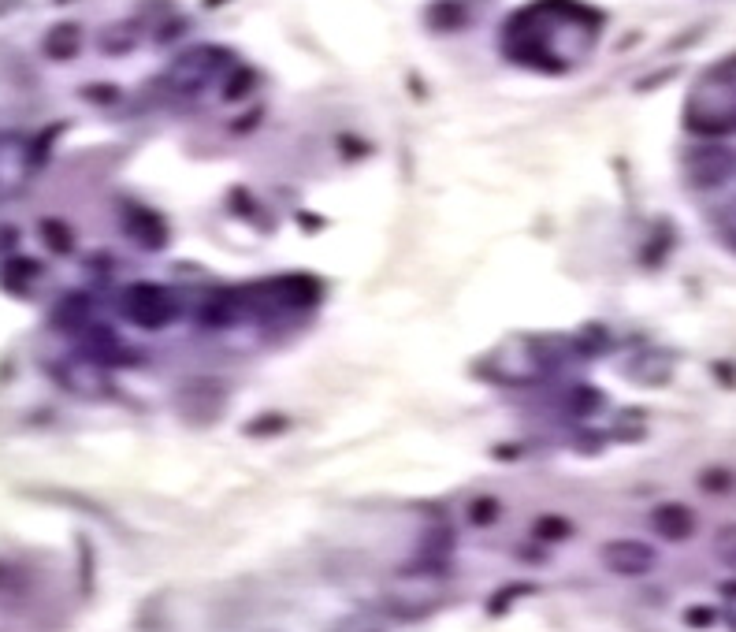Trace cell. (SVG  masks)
<instances>
[{
    "instance_id": "1",
    "label": "cell",
    "mask_w": 736,
    "mask_h": 632,
    "mask_svg": "<svg viewBox=\"0 0 736 632\" xmlns=\"http://www.w3.org/2000/svg\"><path fill=\"white\" fill-rule=\"evenodd\" d=\"M722 558L729 562V566L736 569V528H729V532H722Z\"/></svg>"
}]
</instances>
